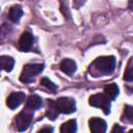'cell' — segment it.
Returning a JSON list of instances; mask_svg holds the SVG:
<instances>
[{
  "instance_id": "6da1fadb",
  "label": "cell",
  "mask_w": 133,
  "mask_h": 133,
  "mask_svg": "<svg viewBox=\"0 0 133 133\" xmlns=\"http://www.w3.org/2000/svg\"><path fill=\"white\" fill-rule=\"evenodd\" d=\"M76 111V103L73 99L62 97L57 99L56 101L53 100H48V108L46 111V116L54 121L58 116L59 113H64V114H70Z\"/></svg>"
},
{
  "instance_id": "52a82bcc",
  "label": "cell",
  "mask_w": 133,
  "mask_h": 133,
  "mask_svg": "<svg viewBox=\"0 0 133 133\" xmlns=\"http://www.w3.org/2000/svg\"><path fill=\"white\" fill-rule=\"evenodd\" d=\"M26 99V96L24 92L22 91H17V92H12L8 96L7 100H6V104L8 106L9 109L14 110L17 107H19Z\"/></svg>"
},
{
  "instance_id": "2e32d148",
  "label": "cell",
  "mask_w": 133,
  "mask_h": 133,
  "mask_svg": "<svg viewBox=\"0 0 133 133\" xmlns=\"http://www.w3.org/2000/svg\"><path fill=\"white\" fill-rule=\"evenodd\" d=\"M41 85L44 86V87H46L49 91H51V92H53V94L56 92V90H57V85L54 84L51 80H49V79L46 78V77H44V78L41 79Z\"/></svg>"
},
{
  "instance_id": "ffe728a7",
  "label": "cell",
  "mask_w": 133,
  "mask_h": 133,
  "mask_svg": "<svg viewBox=\"0 0 133 133\" xmlns=\"http://www.w3.org/2000/svg\"><path fill=\"white\" fill-rule=\"evenodd\" d=\"M129 8L133 11V0H129Z\"/></svg>"
},
{
  "instance_id": "8992f818",
  "label": "cell",
  "mask_w": 133,
  "mask_h": 133,
  "mask_svg": "<svg viewBox=\"0 0 133 133\" xmlns=\"http://www.w3.org/2000/svg\"><path fill=\"white\" fill-rule=\"evenodd\" d=\"M33 42H34L33 35L30 32L25 31V32H23V34L21 35V37L19 39L18 48L22 52H28V51H30L32 49Z\"/></svg>"
},
{
  "instance_id": "3957f363",
  "label": "cell",
  "mask_w": 133,
  "mask_h": 133,
  "mask_svg": "<svg viewBox=\"0 0 133 133\" xmlns=\"http://www.w3.org/2000/svg\"><path fill=\"white\" fill-rule=\"evenodd\" d=\"M44 70V64L42 63H29L24 65L23 71L20 76V80L23 83H30L34 81L35 77L42 73Z\"/></svg>"
},
{
  "instance_id": "8fae6325",
  "label": "cell",
  "mask_w": 133,
  "mask_h": 133,
  "mask_svg": "<svg viewBox=\"0 0 133 133\" xmlns=\"http://www.w3.org/2000/svg\"><path fill=\"white\" fill-rule=\"evenodd\" d=\"M23 16V10L21 8L20 5H15V6H11L9 8V11H8V19L14 22V23H18L21 19V17Z\"/></svg>"
},
{
  "instance_id": "e0dca14e",
  "label": "cell",
  "mask_w": 133,
  "mask_h": 133,
  "mask_svg": "<svg viewBox=\"0 0 133 133\" xmlns=\"http://www.w3.org/2000/svg\"><path fill=\"white\" fill-rule=\"evenodd\" d=\"M123 119L133 123V107L129 105H125L124 107V114H123Z\"/></svg>"
},
{
  "instance_id": "9c48e42d",
  "label": "cell",
  "mask_w": 133,
  "mask_h": 133,
  "mask_svg": "<svg viewBox=\"0 0 133 133\" xmlns=\"http://www.w3.org/2000/svg\"><path fill=\"white\" fill-rule=\"evenodd\" d=\"M42 105H43V100L37 95H30L26 101V108L30 111L39 109Z\"/></svg>"
},
{
  "instance_id": "ba28073f",
  "label": "cell",
  "mask_w": 133,
  "mask_h": 133,
  "mask_svg": "<svg viewBox=\"0 0 133 133\" xmlns=\"http://www.w3.org/2000/svg\"><path fill=\"white\" fill-rule=\"evenodd\" d=\"M88 126L91 132L95 133H103L107 129L106 122L100 117H91L88 121Z\"/></svg>"
},
{
  "instance_id": "d6986e66",
  "label": "cell",
  "mask_w": 133,
  "mask_h": 133,
  "mask_svg": "<svg viewBox=\"0 0 133 133\" xmlns=\"http://www.w3.org/2000/svg\"><path fill=\"white\" fill-rule=\"evenodd\" d=\"M38 132H41V133L42 132H49L50 133V132H53V128H51V127H45V128H42Z\"/></svg>"
},
{
  "instance_id": "5b68a950",
  "label": "cell",
  "mask_w": 133,
  "mask_h": 133,
  "mask_svg": "<svg viewBox=\"0 0 133 133\" xmlns=\"http://www.w3.org/2000/svg\"><path fill=\"white\" fill-rule=\"evenodd\" d=\"M32 117L33 114L32 112H29L28 109L26 108V110L21 111L15 118V125H16V129L20 132L25 131L28 129V127L30 126L31 122H32Z\"/></svg>"
},
{
  "instance_id": "ac0fdd59",
  "label": "cell",
  "mask_w": 133,
  "mask_h": 133,
  "mask_svg": "<svg viewBox=\"0 0 133 133\" xmlns=\"http://www.w3.org/2000/svg\"><path fill=\"white\" fill-rule=\"evenodd\" d=\"M124 131H125V128L119 127L118 125H114L113 128L111 129V132L112 133H114V132H124Z\"/></svg>"
},
{
  "instance_id": "7c38bea8",
  "label": "cell",
  "mask_w": 133,
  "mask_h": 133,
  "mask_svg": "<svg viewBox=\"0 0 133 133\" xmlns=\"http://www.w3.org/2000/svg\"><path fill=\"white\" fill-rule=\"evenodd\" d=\"M77 131V123L76 119H70L63 123L60 127L61 133H75Z\"/></svg>"
},
{
  "instance_id": "4fadbf2b",
  "label": "cell",
  "mask_w": 133,
  "mask_h": 133,
  "mask_svg": "<svg viewBox=\"0 0 133 133\" xmlns=\"http://www.w3.org/2000/svg\"><path fill=\"white\" fill-rule=\"evenodd\" d=\"M0 64H1L2 70H4L5 72H10L14 69L15 60L10 56H1L0 57Z\"/></svg>"
},
{
  "instance_id": "9a60e30c",
  "label": "cell",
  "mask_w": 133,
  "mask_h": 133,
  "mask_svg": "<svg viewBox=\"0 0 133 133\" xmlns=\"http://www.w3.org/2000/svg\"><path fill=\"white\" fill-rule=\"evenodd\" d=\"M124 79L128 82L133 81V57H131L127 63V66L124 73Z\"/></svg>"
},
{
  "instance_id": "5bb4252c",
  "label": "cell",
  "mask_w": 133,
  "mask_h": 133,
  "mask_svg": "<svg viewBox=\"0 0 133 133\" xmlns=\"http://www.w3.org/2000/svg\"><path fill=\"white\" fill-rule=\"evenodd\" d=\"M118 86L115 83H110L104 86V92L111 99L114 100L117 96H118Z\"/></svg>"
},
{
  "instance_id": "277c9868",
  "label": "cell",
  "mask_w": 133,
  "mask_h": 133,
  "mask_svg": "<svg viewBox=\"0 0 133 133\" xmlns=\"http://www.w3.org/2000/svg\"><path fill=\"white\" fill-rule=\"evenodd\" d=\"M111 99L104 92V94H96L89 97L88 103L89 105L100 108L103 110V112L105 114H109L110 113V103H111Z\"/></svg>"
},
{
  "instance_id": "30bf717a",
  "label": "cell",
  "mask_w": 133,
  "mask_h": 133,
  "mask_svg": "<svg viewBox=\"0 0 133 133\" xmlns=\"http://www.w3.org/2000/svg\"><path fill=\"white\" fill-rule=\"evenodd\" d=\"M60 70L66 74V75H72L76 70H77V64L74 60L72 59H64L60 63Z\"/></svg>"
},
{
  "instance_id": "7a4b0ae2",
  "label": "cell",
  "mask_w": 133,
  "mask_h": 133,
  "mask_svg": "<svg viewBox=\"0 0 133 133\" xmlns=\"http://www.w3.org/2000/svg\"><path fill=\"white\" fill-rule=\"evenodd\" d=\"M115 69V57L114 56H101L96 58L89 65V72L94 76L109 75Z\"/></svg>"
}]
</instances>
